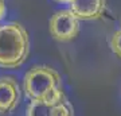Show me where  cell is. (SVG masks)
Segmentation results:
<instances>
[{"instance_id": "1", "label": "cell", "mask_w": 121, "mask_h": 116, "mask_svg": "<svg viewBox=\"0 0 121 116\" xmlns=\"http://www.w3.org/2000/svg\"><path fill=\"white\" fill-rule=\"evenodd\" d=\"M23 89L31 101L58 103L65 99L59 73L46 65L32 66L24 74Z\"/></svg>"}, {"instance_id": "2", "label": "cell", "mask_w": 121, "mask_h": 116, "mask_svg": "<svg viewBox=\"0 0 121 116\" xmlns=\"http://www.w3.org/2000/svg\"><path fill=\"white\" fill-rule=\"evenodd\" d=\"M30 37L22 24H0V68L17 69L28 58Z\"/></svg>"}, {"instance_id": "3", "label": "cell", "mask_w": 121, "mask_h": 116, "mask_svg": "<svg viewBox=\"0 0 121 116\" xmlns=\"http://www.w3.org/2000/svg\"><path fill=\"white\" fill-rule=\"evenodd\" d=\"M48 28L54 39L59 42H69L79 32V19L70 9H62L51 16Z\"/></svg>"}, {"instance_id": "4", "label": "cell", "mask_w": 121, "mask_h": 116, "mask_svg": "<svg viewBox=\"0 0 121 116\" xmlns=\"http://www.w3.org/2000/svg\"><path fill=\"white\" fill-rule=\"evenodd\" d=\"M20 103V88L13 77H0V115H7Z\"/></svg>"}, {"instance_id": "5", "label": "cell", "mask_w": 121, "mask_h": 116, "mask_svg": "<svg viewBox=\"0 0 121 116\" xmlns=\"http://www.w3.org/2000/svg\"><path fill=\"white\" fill-rule=\"evenodd\" d=\"M69 5L79 20H95L104 15L106 0H73Z\"/></svg>"}, {"instance_id": "6", "label": "cell", "mask_w": 121, "mask_h": 116, "mask_svg": "<svg viewBox=\"0 0 121 116\" xmlns=\"http://www.w3.org/2000/svg\"><path fill=\"white\" fill-rule=\"evenodd\" d=\"M55 103H47V101H31L27 107L26 116H50L51 105Z\"/></svg>"}, {"instance_id": "7", "label": "cell", "mask_w": 121, "mask_h": 116, "mask_svg": "<svg viewBox=\"0 0 121 116\" xmlns=\"http://www.w3.org/2000/svg\"><path fill=\"white\" fill-rule=\"evenodd\" d=\"M50 116H73V107L65 97L63 100L51 105Z\"/></svg>"}, {"instance_id": "8", "label": "cell", "mask_w": 121, "mask_h": 116, "mask_svg": "<svg viewBox=\"0 0 121 116\" xmlns=\"http://www.w3.org/2000/svg\"><path fill=\"white\" fill-rule=\"evenodd\" d=\"M110 49L118 58H121V30L116 31L110 39Z\"/></svg>"}, {"instance_id": "9", "label": "cell", "mask_w": 121, "mask_h": 116, "mask_svg": "<svg viewBox=\"0 0 121 116\" xmlns=\"http://www.w3.org/2000/svg\"><path fill=\"white\" fill-rule=\"evenodd\" d=\"M7 15V5H5V0H0V20H3Z\"/></svg>"}, {"instance_id": "10", "label": "cell", "mask_w": 121, "mask_h": 116, "mask_svg": "<svg viewBox=\"0 0 121 116\" xmlns=\"http://www.w3.org/2000/svg\"><path fill=\"white\" fill-rule=\"evenodd\" d=\"M54 1H56V3H62V4H70L73 0H54Z\"/></svg>"}]
</instances>
